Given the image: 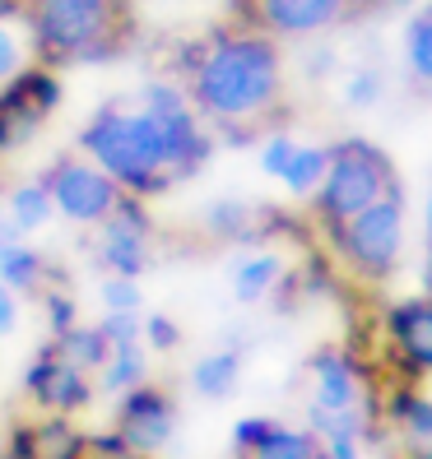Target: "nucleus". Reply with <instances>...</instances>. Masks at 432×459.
Here are the masks:
<instances>
[{"label":"nucleus","instance_id":"bb28decb","mask_svg":"<svg viewBox=\"0 0 432 459\" xmlns=\"http://www.w3.org/2000/svg\"><path fill=\"white\" fill-rule=\"evenodd\" d=\"M23 70V38L10 29V23H0V84L14 79Z\"/></svg>","mask_w":432,"mask_h":459},{"label":"nucleus","instance_id":"aec40b11","mask_svg":"<svg viewBox=\"0 0 432 459\" xmlns=\"http://www.w3.org/2000/svg\"><path fill=\"white\" fill-rule=\"evenodd\" d=\"M404 61H410V79H414V89L432 93V10L414 14L410 33H404Z\"/></svg>","mask_w":432,"mask_h":459},{"label":"nucleus","instance_id":"a211bd4d","mask_svg":"<svg viewBox=\"0 0 432 459\" xmlns=\"http://www.w3.org/2000/svg\"><path fill=\"white\" fill-rule=\"evenodd\" d=\"M0 283L14 288V292H42V283H47L42 255L29 251L23 241H14V247H0Z\"/></svg>","mask_w":432,"mask_h":459},{"label":"nucleus","instance_id":"cd10ccee","mask_svg":"<svg viewBox=\"0 0 432 459\" xmlns=\"http://www.w3.org/2000/svg\"><path fill=\"white\" fill-rule=\"evenodd\" d=\"M145 343L154 348V353H172V348L181 343V330L168 316H145Z\"/></svg>","mask_w":432,"mask_h":459},{"label":"nucleus","instance_id":"4468645a","mask_svg":"<svg viewBox=\"0 0 432 459\" xmlns=\"http://www.w3.org/2000/svg\"><path fill=\"white\" fill-rule=\"evenodd\" d=\"M386 422L400 427L404 459H432V399L419 394L410 381H400L386 399Z\"/></svg>","mask_w":432,"mask_h":459},{"label":"nucleus","instance_id":"dca6fc26","mask_svg":"<svg viewBox=\"0 0 432 459\" xmlns=\"http://www.w3.org/2000/svg\"><path fill=\"white\" fill-rule=\"evenodd\" d=\"M98 381L107 394H126L135 385L149 381V348L145 343H121L107 353V362L98 367Z\"/></svg>","mask_w":432,"mask_h":459},{"label":"nucleus","instance_id":"f704fd0d","mask_svg":"<svg viewBox=\"0 0 432 459\" xmlns=\"http://www.w3.org/2000/svg\"><path fill=\"white\" fill-rule=\"evenodd\" d=\"M14 325H19V297H14V288L0 283V334H10Z\"/></svg>","mask_w":432,"mask_h":459},{"label":"nucleus","instance_id":"39448f33","mask_svg":"<svg viewBox=\"0 0 432 459\" xmlns=\"http://www.w3.org/2000/svg\"><path fill=\"white\" fill-rule=\"evenodd\" d=\"M326 241L358 283H367V288L386 283L404 251V191L376 200L363 213H354L348 223L331 228Z\"/></svg>","mask_w":432,"mask_h":459},{"label":"nucleus","instance_id":"423d86ee","mask_svg":"<svg viewBox=\"0 0 432 459\" xmlns=\"http://www.w3.org/2000/svg\"><path fill=\"white\" fill-rule=\"evenodd\" d=\"M42 186L51 195V209L66 213L70 223H89V228L107 223L117 213V204L130 195V191H121L117 177H107L93 163V158H75V153L57 158V163L42 172Z\"/></svg>","mask_w":432,"mask_h":459},{"label":"nucleus","instance_id":"9d476101","mask_svg":"<svg viewBox=\"0 0 432 459\" xmlns=\"http://www.w3.org/2000/svg\"><path fill=\"white\" fill-rule=\"evenodd\" d=\"M112 431L135 455H149L154 459L158 450L172 441V431H177V403H172V394L163 385H154V381L126 390L121 403H117Z\"/></svg>","mask_w":432,"mask_h":459},{"label":"nucleus","instance_id":"72a5a7b5","mask_svg":"<svg viewBox=\"0 0 432 459\" xmlns=\"http://www.w3.org/2000/svg\"><path fill=\"white\" fill-rule=\"evenodd\" d=\"M0 459H38L33 446H29V431H23V422L5 437V446H0Z\"/></svg>","mask_w":432,"mask_h":459},{"label":"nucleus","instance_id":"0eeeda50","mask_svg":"<svg viewBox=\"0 0 432 459\" xmlns=\"http://www.w3.org/2000/svg\"><path fill=\"white\" fill-rule=\"evenodd\" d=\"M57 102H61V79L42 61L23 65L14 79H5L0 84V153L29 144L42 130V121L57 112Z\"/></svg>","mask_w":432,"mask_h":459},{"label":"nucleus","instance_id":"4c0bfd02","mask_svg":"<svg viewBox=\"0 0 432 459\" xmlns=\"http://www.w3.org/2000/svg\"><path fill=\"white\" fill-rule=\"evenodd\" d=\"M428 292H432V247H428Z\"/></svg>","mask_w":432,"mask_h":459},{"label":"nucleus","instance_id":"7c9ffc66","mask_svg":"<svg viewBox=\"0 0 432 459\" xmlns=\"http://www.w3.org/2000/svg\"><path fill=\"white\" fill-rule=\"evenodd\" d=\"M293 149H298V144H293V140H288L284 130H275V140H269V144H265V153H260V158H265V172H269V177H279Z\"/></svg>","mask_w":432,"mask_h":459},{"label":"nucleus","instance_id":"6ab92c4d","mask_svg":"<svg viewBox=\"0 0 432 459\" xmlns=\"http://www.w3.org/2000/svg\"><path fill=\"white\" fill-rule=\"evenodd\" d=\"M51 343L61 348V358H70L75 367H84L89 376H98V367L107 362V353H112V343L102 339L98 325H70L66 334H51Z\"/></svg>","mask_w":432,"mask_h":459},{"label":"nucleus","instance_id":"ddd939ff","mask_svg":"<svg viewBox=\"0 0 432 459\" xmlns=\"http://www.w3.org/2000/svg\"><path fill=\"white\" fill-rule=\"evenodd\" d=\"M363 367L339 353V348H321V353L312 358V403H321V409H358L363 403Z\"/></svg>","mask_w":432,"mask_h":459},{"label":"nucleus","instance_id":"f03ea898","mask_svg":"<svg viewBox=\"0 0 432 459\" xmlns=\"http://www.w3.org/2000/svg\"><path fill=\"white\" fill-rule=\"evenodd\" d=\"M23 23L38 61L51 70L112 61L140 33L135 0H29Z\"/></svg>","mask_w":432,"mask_h":459},{"label":"nucleus","instance_id":"9b49d317","mask_svg":"<svg viewBox=\"0 0 432 459\" xmlns=\"http://www.w3.org/2000/svg\"><path fill=\"white\" fill-rule=\"evenodd\" d=\"M386 343L400 367V381L432 376V292L395 302L386 311Z\"/></svg>","mask_w":432,"mask_h":459},{"label":"nucleus","instance_id":"4be33fe9","mask_svg":"<svg viewBox=\"0 0 432 459\" xmlns=\"http://www.w3.org/2000/svg\"><path fill=\"white\" fill-rule=\"evenodd\" d=\"M326 158H331L326 149H293L284 172H279V181L288 186L293 195H312L321 186V177H326Z\"/></svg>","mask_w":432,"mask_h":459},{"label":"nucleus","instance_id":"20e7f679","mask_svg":"<svg viewBox=\"0 0 432 459\" xmlns=\"http://www.w3.org/2000/svg\"><path fill=\"white\" fill-rule=\"evenodd\" d=\"M326 177L307 195L312 200V219L321 223V232H331L339 223H348L354 213H363L367 204L386 200L400 191V172L391 163V153L372 140H339L335 149H326Z\"/></svg>","mask_w":432,"mask_h":459},{"label":"nucleus","instance_id":"a878e982","mask_svg":"<svg viewBox=\"0 0 432 459\" xmlns=\"http://www.w3.org/2000/svg\"><path fill=\"white\" fill-rule=\"evenodd\" d=\"M102 302H107V311H140V288L126 274H112L102 283Z\"/></svg>","mask_w":432,"mask_h":459},{"label":"nucleus","instance_id":"c85d7f7f","mask_svg":"<svg viewBox=\"0 0 432 459\" xmlns=\"http://www.w3.org/2000/svg\"><path fill=\"white\" fill-rule=\"evenodd\" d=\"M84 459H149V455H135L117 431H107V437H89L84 441Z\"/></svg>","mask_w":432,"mask_h":459},{"label":"nucleus","instance_id":"f257e3e1","mask_svg":"<svg viewBox=\"0 0 432 459\" xmlns=\"http://www.w3.org/2000/svg\"><path fill=\"white\" fill-rule=\"evenodd\" d=\"M181 93L191 112L233 144H251L260 134L288 130L293 121L279 38L247 29L237 19H228L200 47H191Z\"/></svg>","mask_w":432,"mask_h":459},{"label":"nucleus","instance_id":"58836bf2","mask_svg":"<svg viewBox=\"0 0 432 459\" xmlns=\"http://www.w3.org/2000/svg\"><path fill=\"white\" fill-rule=\"evenodd\" d=\"M428 237H432V200H428Z\"/></svg>","mask_w":432,"mask_h":459},{"label":"nucleus","instance_id":"393cba45","mask_svg":"<svg viewBox=\"0 0 432 459\" xmlns=\"http://www.w3.org/2000/svg\"><path fill=\"white\" fill-rule=\"evenodd\" d=\"M251 219H256V213H251L247 204H237V200H224V204L209 209V228L224 232V237H233V241L251 237Z\"/></svg>","mask_w":432,"mask_h":459},{"label":"nucleus","instance_id":"412c9836","mask_svg":"<svg viewBox=\"0 0 432 459\" xmlns=\"http://www.w3.org/2000/svg\"><path fill=\"white\" fill-rule=\"evenodd\" d=\"M279 279H284V264L275 255H256L233 274V292H237V302H260V297L275 292Z\"/></svg>","mask_w":432,"mask_h":459},{"label":"nucleus","instance_id":"7ed1b4c3","mask_svg":"<svg viewBox=\"0 0 432 459\" xmlns=\"http://www.w3.org/2000/svg\"><path fill=\"white\" fill-rule=\"evenodd\" d=\"M79 144L93 163L121 181V191L130 195H158L177 181V168H172V149H168V126L158 112L149 107H126V102H112L89 121V130L79 134Z\"/></svg>","mask_w":432,"mask_h":459},{"label":"nucleus","instance_id":"e433bc0d","mask_svg":"<svg viewBox=\"0 0 432 459\" xmlns=\"http://www.w3.org/2000/svg\"><path fill=\"white\" fill-rule=\"evenodd\" d=\"M14 241H23V237H19V228H14L10 219H0V247H14Z\"/></svg>","mask_w":432,"mask_h":459},{"label":"nucleus","instance_id":"c9c22d12","mask_svg":"<svg viewBox=\"0 0 432 459\" xmlns=\"http://www.w3.org/2000/svg\"><path fill=\"white\" fill-rule=\"evenodd\" d=\"M29 14V0H0V23H14Z\"/></svg>","mask_w":432,"mask_h":459},{"label":"nucleus","instance_id":"b1692460","mask_svg":"<svg viewBox=\"0 0 432 459\" xmlns=\"http://www.w3.org/2000/svg\"><path fill=\"white\" fill-rule=\"evenodd\" d=\"M98 330H102V339L112 343V348H121V343H145V316H140V311H107V316L98 320Z\"/></svg>","mask_w":432,"mask_h":459},{"label":"nucleus","instance_id":"6e6552de","mask_svg":"<svg viewBox=\"0 0 432 459\" xmlns=\"http://www.w3.org/2000/svg\"><path fill=\"white\" fill-rule=\"evenodd\" d=\"M358 0H233V19L260 29L269 38H316L326 29H339L344 19H354Z\"/></svg>","mask_w":432,"mask_h":459},{"label":"nucleus","instance_id":"f3484780","mask_svg":"<svg viewBox=\"0 0 432 459\" xmlns=\"http://www.w3.org/2000/svg\"><path fill=\"white\" fill-rule=\"evenodd\" d=\"M237 376H242V353L237 348H219L191 367V390L200 399H228L237 390Z\"/></svg>","mask_w":432,"mask_h":459},{"label":"nucleus","instance_id":"2f4dec72","mask_svg":"<svg viewBox=\"0 0 432 459\" xmlns=\"http://www.w3.org/2000/svg\"><path fill=\"white\" fill-rule=\"evenodd\" d=\"M376 98H382V74H376V70L367 74V70H363L354 84H348V102H354V107H367V102H376Z\"/></svg>","mask_w":432,"mask_h":459},{"label":"nucleus","instance_id":"f8f14e48","mask_svg":"<svg viewBox=\"0 0 432 459\" xmlns=\"http://www.w3.org/2000/svg\"><path fill=\"white\" fill-rule=\"evenodd\" d=\"M102 228V260L112 274H126L135 279L149 260V213L140 209V195H126L117 204V213Z\"/></svg>","mask_w":432,"mask_h":459},{"label":"nucleus","instance_id":"5701e85b","mask_svg":"<svg viewBox=\"0 0 432 459\" xmlns=\"http://www.w3.org/2000/svg\"><path fill=\"white\" fill-rule=\"evenodd\" d=\"M47 219H51V195H47L42 181L19 186V191L10 195V223H14L19 232H38Z\"/></svg>","mask_w":432,"mask_h":459},{"label":"nucleus","instance_id":"2eb2a0df","mask_svg":"<svg viewBox=\"0 0 432 459\" xmlns=\"http://www.w3.org/2000/svg\"><path fill=\"white\" fill-rule=\"evenodd\" d=\"M233 459H326V446L312 427H284V422H269L251 450H242Z\"/></svg>","mask_w":432,"mask_h":459},{"label":"nucleus","instance_id":"473e14b6","mask_svg":"<svg viewBox=\"0 0 432 459\" xmlns=\"http://www.w3.org/2000/svg\"><path fill=\"white\" fill-rule=\"evenodd\" d=\"M269 422H275V418H242V422L233 427V455L251 450V446H256V437H260V431H265Z\"/></svg>","mask_w":432,"mask_h":459},{"label":"nucleus","instance_id":"c756f323","mask_svg":"<svg viewBox=\"0 0 432 459\" xmlns=\"http://www.w3.org/2000/svg\"><path fill=\"white\" fill-rule=\"evenodd\" d=\"M42 302H47V320H51V334H66L70 325H79L75 320V302L66 292H42Z\"/></svg>","mask_w":432,"mask_h":459},{"label":"nucleus","instance_id":"1a4fd4ad","mask_svg":"<svg viewBox=\"0 0 432 459\" xmlns=\"http://www.w3.org/2000/svg\"><path fill=\"white\" fill-rule=\"evenodd\" d=\"M23 394H29L42 413L75 418L93 403V376L84 367H75L70 358H61L57 343H47V348H38L29 371H23Z\"/></svg>","mask_w":432,"mask_h":459}]
</instances>
